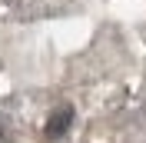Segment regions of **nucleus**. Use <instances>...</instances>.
Returning a JSON list of instances; mask_svg holds the SVG:
<instances>
[{
	"instance_id": "1",
	"label": "nucleus",
	"mask_w": 146,
	"mask_h": 143,
	"mask_svg": "<svg viewBox=\"0 0 146 143\" xmlns=\"http://www.w3.org/2000/svg\"><path fill=\"white\" fill-rule=\"evenodd\" d=\"M70 123H73V107L53 110V113H50V120H46V136H50V140H60V136L70 130Z\"/></svg>"
},
{
	"instance_id": "2",
	"label": "nucleus",
	"mask_w": 146,
	"mask_h": 143,
	"mask_svg": "<svg viewBox=\"0 0 146 143\" xmlns=\"http://www.w3.org/2000/svg\"><path fill=\"white\" fill-rule=\"evenodd\" d=\"M7 136H10V130H7V120L0 116V140H7Z\"/></svg>"
}]
</instances>
